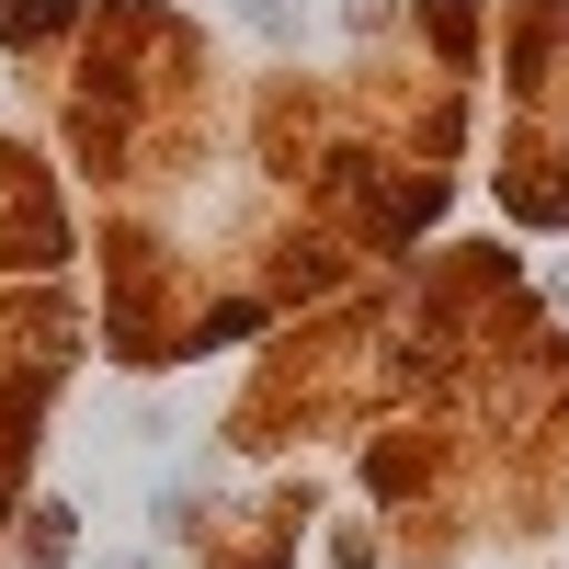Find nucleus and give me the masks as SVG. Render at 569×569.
<instances>
[{"instance_id":"nucleus-1","label":"nucleus","mask_w":569,"mask_h":569,"mask_svg":"<svg viewBox=\"0 0 569 569\" xmlns=\"http://www.w3.org/2000/svg\"><path fill=\"white\" fill-rule=\"evenodd\" d=\"M240 23H251V34H297L308 12H297V0H240Z\"/></svg>"}]
</instances>
